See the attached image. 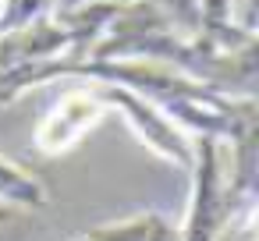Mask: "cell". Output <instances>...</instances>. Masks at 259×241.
Wrapping results in <instances>:
<instances>
[{
    "label": "cell",
    "instance_id": "cell-4",
    "mask_svg": "<svg viewBox=\"0 0 259 241\" xmlns=\"http://www.w3.org/2000/svg\"><path fill=\"white\" fill-rule=\"evenodd\" d=\"M68 241H181V230L160 213H135L114 223H96Z\"/></svg>",
    "mask_w": 259,
    "mask_h": 241
},
{
    "label": "cell",
    "instance_id": "cell-6",
    "mask_svg": "<svg viewBox=\"0 0 259 241\" xmlns=\"http://www.w3.org/2000/svg\"><path fill=\"white\" fill-rule=\"evenodd\" d=\"M110 4H117V8H121V4H132V0H110Z\"/></svg>",
    "mask_w": 259,
    "mask_h": 241
},
{
    "label": "cell",
    "instance_id": "cell-2",
    "mask_svg": "<svg viewBox=\"0 0 259 241\" xmlns=\"http://www.w3.org/2000/svg\"><path fill=\"white\" fill-rule=\"evenodd\" d=\"M85 85V82H82ZM96 92L103 96V103H107V110H117L124 121H128V128L135 131V138L153 153V156H160L163 163H170L174 170H192V138L174 124V121H167L153 103H146L142 96H135V92H128V89H121V85H96Z\"/></svg>",
    "mask_w": 259,
    "mask_h": 241
},
{
    "label": "cell",
    "instance_id": "cell-1",
    "mask_svg": "<svg viewBox=\"0 0 259 241\" xmlns=\"http://www.w3.org/2000/svg\"><path fill=\"white\" fill-rule=\"evenodd\" d=\"M188 177H192V199H188V216L178 227L181 241H220V234L241 213H248L227 184V149H224V142L192 138Z\"/></svg>",
    "mask_w": 259,
    "mask_h": 241
},
{
    "label": "cell",
    "instance_id": "cell-5",
    "mask_svg": "<svg viewBox=\"0 0 259 241\" xmlns=\"http://www.w3.org/2000/svg\"><path fill=\"white\" fill-rule=\"evenodd\" d=\"M18 216V209H11V206H4V202H0V227H4V223H11Z\"/></svg>",
    "mask_w": 259,
    "mask_h": 241
},
{
    "label": "cell",
    "instance_id": "cell-3",
    "mask_svg": "<svg viewBox=\"0 0 259 241\" xmlns=\"http://www.w3.org/2000/svg\"><path fill=\"white\" fill-rule=\"evenodd\" d=\"M107 103L103 96L96 92V85H78V89H68L39 121L36 128V153L43 156H64L71 153L103 117H107Z\"/></svg>",
    "mask_w": 259,
    "mask_h": 241
}]
</instances>
